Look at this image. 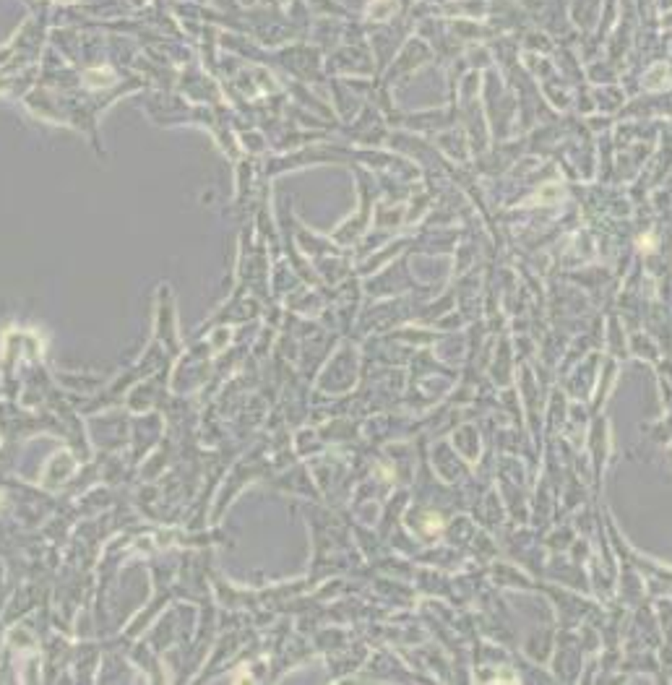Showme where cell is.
<instances>
[{
  "label": "cell",
  "instance_id": "1",
  "mask_svg": "<svg viewBox=\"0 0 672 685\" xmlns=\"http://www.w3.org/2000/svg\"><path fill=\"white\" fill-rule=\"evenodd\" d=\"M84 79H86V84H94V81H107V84H110V81L115 79V73H112L110 68H102V71H86Z\"/></svg>",
  "mask_w": 672,
  "mask_h": 685
}]
</instances>
